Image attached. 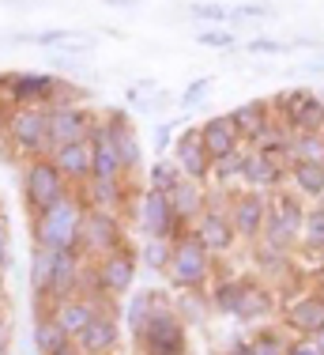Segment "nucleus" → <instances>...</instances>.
Listing matches in <instances>:
<instances>
[{
	"label": "nucleus",
	"mask_w": 324,
	"mask_h": 355,
	"mask_svg": "<svg viewBox=\"0 0 324 355\" xmlns=\"http://www.w3.org/2000/svg\"><path fill=\"white\" fill-rule=\"evenodd\" d=\"M305 208L309 205H305L294 189H287V185L276 193H268V223H264L260 242L268 250H279V253H298V246H302Z\"/></svg>",
	"instance_id": "2"
},
{
	"label": "nucleus",
	"mask_w": 324,
	"mask_h": 355,
	"mask_svg": "<svg viewBox=\"0 0 324 355\" xmlns=\"http://www.w3.org/2000/svg\"><path fill=\"white\" fill-rule=\"evenodd\" d=\"M49 159L57 163V171L64 174V182L72 189H83V185L95 178V155H91V140L83 144H64V148L49 151Z\"/></svg>",
	"instance_id": "20"
},
{
	"label": "nucleus",
	"mask_w": 324,
	"mask_h": 355,
	"mask_svg": "<svg viewBox=\"0 0 324 355\" xmlns=\"http://www.w3.org/2000/svg\"><path fill=\"white\" fill-rule=\"evenodd\" d=\"M68 340H72V336L64 333L61 321H57L53 314H49V318H34V352H38V355H57Z\"/></svg>",
	"instance_id": "31"
},
{
	"label": "nucleus",
	"mask_w": 324,
	"mask_h": 355,
	"mask_svg": "<svg viewBox=\"0 0 324 355\" xmlns=\"http://www.w3.org/2000/svg\"><path fill=\"white\" fill-rule=\"evenodd\" d=\"M140 355H189V325L177 318L174 302L151 314V321L132 336Z\"/></svg>",
	"instance_id": "6"
},
{
	"label": "nucleus",
	"mask_w": 324,
	"mask_h": 355,
	"mask_svg": "<svg viewBox=\"0 0 324 355\" xmlns=\"http://www.w3.org/2000/svg\"><path fill=\"white\" fill-rule=\"evenodd\" d=\"M80 197L87 208H106V212H125V208H129L132 212L136 189L129 185V178H125V182H87L80 189Z\"/></svg>",
	"instance_id": "22"
},
{
	"label": "nucleus",
	"mask_w": 324,
	"mask_h": 355,
	"mask_svg": "<svg viewBox=\"0 0 324 355\" xmlns=\"http://www.w3.org/2000/svg\"><path fill=\"white\" fill-rule=\"evenodd\" d=\"M230 121L237 125V132H242L245 144H253L271 121H276L271 98H245V103H237L234 110H230Z\"/></svg>",
	"instance_id": "23"
},
{
	"label": "nucleus",
	"mask_w": 324,
	"mask_h": 355,
	"mask_svg": "<svg viewBox=\"0 0 324 355\" xmlns=\"http://www.w3.org/2000/svg\"><path fill=\"white\" fill-rule=\"evenodd\" d=\"M291 49H313V53H324V42L313 38V35H298V38L291 42Z\"/></svg>",
	"instance_id": "48"
},
{
	"label": "nucleus",
	"mask_w": 324,
	"mask_h": 355,
	"mask_svg": "<svg viewBox=\"0 0 324 355\" xmlns=\"http://www.w3.org/2000/svg\"><path fill=\"white\" fill-rule=\"evenodd\" d=\"M283 325L291 336H317L324 329V291H309L302 287L298 295L283 302Z\"/></svg>",
	"instance_id": "16"
},
{
	"label": "nucleus",
	"mask_w": 324,
	"mask_h": 355,
	"mask_svg": "<svg viewBox=\"0 0 324 355\" xmlns=\"http://www.w3.org/2000/svg\"><path fill=\"white\" fill-rule=\"evenodd\" d=\"M91 155H95V178L91 182H125V166L117 155V129L109 121V114L98 117L95 132H91Z\"/></svg>",
	"instance_id": "17"
},
{
	"label": "nucleus",
	"mask_w": 324,
	"mask_h": 355,
	"mask_svg": "<svg viewBox=\"0 0 324 355\" xmlns=\"http://www.w3.org/2000/svg\"><path fill=\"white\" fill-rule=\"evenodd\" d=\"M0 125H4V137L15 155H49V106H12Z\"/></svg>",
	"instance_id": "4"
},
{
	"label": "nucleus",
	"mask_w": 324,
	"mask_h": 355,
	"mask_svg": "<svg viewBox=\"0 0 324 355\" xmlns=\"http://www.w3.org/2000/svg\"><path fill=\"white\" fill-rule=\"evenodd\" d=\"M189 231L204 242V250H208L211 257H226V253L237 246V234H234V223H230V216H226V205H208L192 219Z\"/></svg>",
	"instance_id": "14"
},
{
	"label": "nucleus",
	"mask_w": 324,
	"mask_h": 355,
	"mask_svg": "<svg viewBox=\"0 0 324 355\" xmlns=\"http://www.w3.org/2000/svg\"><path fill=\"white\" fill-rule=\"evenodd\" d=\"M287 171L291 159L287 155H268V151H253L245 155L242 166V189H257V193H276L287 185Z\"/></svg>",
	"instance_id": "15"
},
{
	"label": "nucleus",
	"mask_w": 324,
	"mask_h": 355,
	"mask_svg": "<svg viewBox=\"0 0 324 355\" xmlns=\"http://www.w3.org/2000/svg\"><path fill=\"white\" fill-rule=\"evenodd\" d=\"M12 336H15L12 318H8V314H0V355H8V352H12Z\"/></svg>",
	"instance_id": "47"
},
{
	"label": "nucleus",
	"mask_w": 324,
	"mask_h": 355,
	"mask_svg": "<svg viewBox=\"0 0 324 355\" xmlns=\"http://www.w3.org/2000/svg\"><path fill=\"white\" fill-rule=\"evenodd\" d=\"M170 299H162V291H140V295H129V306H125V325H129V333L136 336L143 325L151 321L155 310H162Z\"/></svg>",
	"instance_id": "29"
},
{
	"label": "nucleus",
	"mask_w": 324,
	"mask_h": 355,
	"mask_svg": "<svg viewBox=\"0 0 324 355\" xmlns=\"http://www.w3.org/2000/svg\"><path fill=\"white\" fill-rule=\"evenodd\" d=\"M53 83H57V76L34 72V69L0 72V103H12V106H49Z\"/></svg>",
	"instance_id": "12"
},
{
	"label": "nucleus",
	"mask_w": 324,
	"mask_h": 355,
	"mask_svg": "<svg viewBox=\"0 0 324 355\" xmlns=\"http://www.w3.org/2000/svg\"><path fill=\"white\" fill-rule=\"evenodd\" d=\"M117 344H121V321H117L114 302H106V306L83 325V333L75 336V348L83 355H109Z\"/></svg>",
	"instance_id": "18"
},
{
	"label": "nucleus",
	"mask_w": 324,
	"mask_h": 355,
	"mask_svg": "<svg viewBox=\"0 0 324 355\" xmlns=\"http://www.w3.org/2000/svg\"><path fill=\"white\" fill-rule=\"evenodd\" d=\"M136 268H140V253L132 246H121V250L106 253V257H98V265H95L98 299H109V302L125 299L136 284Z\"/></svg>",
	"instance_id": "10"
},
{
	"label": "nucleus",
	"mask_w": 324,
	"mask_h": 355,
	"mask_svg": "<svg viewBox=\"0 0 324 355\" xmlns=\"http://www.w3.org/2000/svg\"><path fill=\"white\" fill-rule=\"evenodd\" d=\"M211 87H215V80H211V76H196L192 83H185L181 95H177V106H181V110L204 106V103H208V95H211Z\"/></svg>",
	"instance_id": "41"
},
{
	"label": "nucleus",
	"mask_w": 324,
	"mask_h": 355,
	"mask_svg": "<svg viewBox=\"0 0 324 355\" xmlns=\"http://www.w3.org/2000/svg\"><path fill=\"white\" fill-rule=\"evenodd\" d=\"M132 219L140 227L143 239H181L185 227L181 219L174 216V205H170V193H159V189H140L132 200Z\"/></svg>",
	"instance_id": "7"
},
{
	"label": "nucleus",
	"mask_w": 324,
	"mask_h": 355,
	"mask_svg": "<svg viewBox=\"0 0 324 355\" xmlns=\"http://www.w3.org/2000/svg\"><path fill=\"white\" fill-rule=\"evenodd\" d=\"M245 344H249L253 355H287V348H291V336H287L283 329L260 325V329H253V333L245 336Z\"/></svg>",
	"instance_id": "34"
},
{
	"label": "nucleus",
	"mask_w": 324,
	"mask_h": 355,
	"mask_svg": "<svg viewBox=\"0 0 324 355\" xmlns=\"http://www.w3.org/2000/svg\"><path fill=\"white\" fill-rule=\"evenodd\" d=\"M223 355H253V352H249V344H245V340H234Z\"/></svg>",
	"instance_id": "49"
},
{
	"label": "nucleus",
	"mask_w": 324,
	"mask_h": 355,
	"mask_svg": "<svg viewBox=\"0 0 324 355\" xmlns=\"http://www.w3.org/2000/svg\"><path fill=\"white\" fill-rule=\"evenodd\" d=\"M174 310H177V318L185 321V325H204L215 310H211V299H208V291H181L174 299Z\"/></svg>",
	"instance_id": "33"
},
{
	"label": "nucleus",
	"mask_w": 324,
	"mask_h": 355,
	"mask_svg": "<svg viewBox=\"0 0 324 355\" xmlns=\"http://www.w3.org/2000/svg\"><path fill=\"white\" fill-rule=\"evenodd\" d=\"M298 250H309V253H324V200L321 205L305 208V223H302V246Z\"/></svg>",
	"instance_id": "37"
},
{
	"label": "nucleus",
	"mask_w": 324,
	"mask_h": 355,
	"mask_svg": "<svg viewBox=\"0 0 324 355\" xmlns=\"http://www.w3.org/2000/svg\"><path fill=\"white\" fill-rule=\"evenodd\" d=\"M106 114L117 129V155H121V166H125V174L132 178L143 166V140H140V132L132 129V117L125 114V110H106Z\"/></svg>",
	"instance_id": "24"
},
{
	"label": "nucleus",
	"mask_w": 324,
	"mask_h": 355,
	"mask_svg": "<svg viewBox=\"0 0 324 355\" xmlns=\"http://www.w3.org/2000/svg\"><path fill=\"white\" fill-rule=\"evenodd\" d=\"M211 272H215V257L204 250V242L196 239L192 231H185L181 239H174V257H170L166 280L177 287V291H204L211 284Z\"/></svg>",
	"instance_id": "3"
},
{
	"label": "nucleus",
	"mask_w": 324,
	"mask_h": 355,
	"mask_svg": "<svg viewBox=\"0 0 324 355\" xmlns=\"http://www.w3.org/2000/svg\"><path fill=\"white\" fill-rule=\"evenodd\" d=\"M170 205H174V216L181 219V227L189 231L192 219L208 208V185L204 182H192V178H181V182L170 189Z\"/></svg>",
	"instance_id": "25"
},
{
	"label": "nucleus",
	"mask_w": 324,
	"mask_h": 355,
	"mask_svg": "<svg viewBox=\"0 0 324 355\" xmlns=\"http://www.w3.org/2000/svg\"><path fill=\"white\" fill-rule=\"evenodd\" d=\"M106 302H109V299H91V295H75V299H68V302H61V306L53 310V318L61 321V329L75 340V336L83 333V325H87V321L95 318L98 310L106 306Z\"/></svg>",
	"instance_id": "27"
},
{
	"label": "nucleus",
	"mask_w": 324,
	"mask_h": 355,
	"mask_svg": "<svg viewBox=\"0 0 324 355\" xmlns=\"http://www.w3.org/2000/svg\"><path fill=\"white\" fill-rule=\"evenodd\" d=\"M170 159L177 163V171L185 178H192V182H211V155L208 148H204L200 140V125H185V129H177L174 137V148H170Z\"/></svg>",
	"instance_id": "13"
},
{
	"label": "nucleus",
	"mask_w": 324,
	"mask_h": 355,
	"mask_svg": "<svg viewBox=\"0 0 324 355\" xmlns=\"http://www.w3.org/2000/svg\"><path fill=\"white\" fill-rule=\"evenodd\" d=\"M287 155H291V163H302V159L324 163V132H294Z\"/></svg>",
	"instance_id": "39"
},
{
	"label": "nucleus",
	"mask_w": 324,
	"mask_h": 355,
	"mask_svg": "<svg viewBox=\"0 0 324 355\" xmlns=\"http://www.w3.org/2000/svg\"><path fill=\"white\" fill-rule=\"evenodd\" d=\"M189 15L196 23H211V27H230V8L215 4V0H204V4H189Z\"/></svg>",
	"instance_id": "42"
},
{
	"label": "nucleus",
	"mask_w": 324,
	"mask_h": 355,
	"mask_svg": "<svg viewBox=\"0 0 324 355\" xmlns=\"http://www.w3.org/2000/svg\"><path fill=\"white\" fill-rule=\"evenodd\" d=\"M174 137H177L174 125L159 121V125H155V151H170V148H174Z\"/></svg>",
	"instance_id": "46"
},
{
	"label": "nucleus",
	"mask_w": 324,
	"mask_h": 355,
	"mask_svg": "<svg viewBox=\"0 0 324 355\" xmlns=\"http://www.w3.org/2000/svg\"><path fill=\"white\" fill-rule=\"evenodd\" d=\"M287 189H294L305 205H321L324 200V163H313V159L291 163V171H287Z\"/></svg>",
	"instance_id": "26"
},
{
	"label": "nucleus",
	"mask_w": 324,
	"mask_h": 355,
	"mask_svg": "<svg viewBox=\"0 0 324 355\" xmlns=\"http://www.w3.org/2000/svg\"><path fill=\"white\" fill-rule=\"evenodd\" d=\"M4 117H8V110H0V121H4Z\"/></svg>",
	"instance_id": "53"
},
{
	"label": "nucleus",
	"mask_w": 324,
	"mask_h": 355,
	"mask_svg": "<svg viewBox=\"0 0 324 355\" xmlns=\"http://www.w3.org/2000/svg\"><path fill=\"white\" fill-rule=\"evenodd\" d=\"M245 155H249V148H237L230 151V155L215 159L211 163V189H223V193H234L242 189V166H245Z\"/></svg>",
	"instance_id": "28"
},
{
	"label": "nucleus",
	"mask_w": 324,
	"mask_h": 355,
	"mask_svg": "<svg viewBox=\"0 0 324 355\" xmlns=\"http://www.w3.org/2000/svg\"><path fill=\"white\" fill-rule=\"evenodd\" d=\"M102 4H109V8H140L143 0H102Z\"/></svg>",
	"instance_id": "50"
},
{
	"label": "nucleus",
	"mask_w": 324,
	"mask_h": 355,
	"mask_svg": "<svg viewBox=\"0 0 324 355\" xmlns=\"http://www.w3.org/2000/svg\"><path fill=\"white\" fill-rule=\"evenodd\" d=\"M83 205L80 189H72L64 200H57L49 212L30 216V239L38 250L49 253H64V250H80V231H83Z\"/></svg>",
	"instance_id": "1"
},
{
	"label": "nucleus",
	"mask_w": 324,
	"mask_h": 355,
	"mask_svg": "<svg viewBox=\"0 0 324 355\" xmlns=\"http://www.w3.org/2000/svg\"><path fill=\"white\" fill-rule=\"evenodd\" d=\"M276 8L264 4V0H249V4H234L230 8V31L242 27V23H257V19H271Z\"/></svg>",
	"instance_id": "40"
},
{
	"label": "nucleus",
	"mask_w": 324,
	"mask_h": 355,
	"mask_svg": "<svg viewBox=\"0 0 324 355\" xmlns=\"http://www.w3.org/2000/svg\"><path fill=\"white\" fill-rule=\"evenodd\" d=\"M313 340H317V344H321V352H324V329H321V333H317V336H313Z\"/></svg>",
	"instance_id": "52"
},
{
	"label": "nucleus",
	"mask_w": 324,
	"mask_h": 355,
	"mask_svg": "<svg viewBox=\"0 0 324 355\" xmlns=\"http://www.w3.org/2000/svg\"><path fill=\"white\" fill-rule=\"evenodd\" d=\"M181 171H177V163L170 155H162L155 159V163L147 166V178H143V189H159V193H170L177 182H181Z\"/></svg>",
	"instance_id": "36"
},
{
	"label": "nucleus",
	"mask_w": 324,
	"mask_h": 355,
	"mask_svg": "<svg viewBox=\"0 0 324 355\" xmlns=\"http://www.w3.org/2000/svg\"><path fill=\"white\" fill-rule=\"evenodd\" d=\"M279 306V291L260 280H253V276H245L242 280V295H237V310H234V321H242V325H260V321H268L276 314Z\"/></svg>",
	"instance_id": "19"
},
{
	"label": "nucleus",
	"mask_w": 324,
	"mask_h": 355,
	"mask_svg": "<svg viewBox=\"0 0 324 355\" xmlns=\"http://www.w3.org/2000/svg\"><path fill=\"white\" fill-rule=\"evenodd\" d=\"M136 253H140V265L143 268H151V272H166L170 257H174V242H170V239H143V246Z\"/></svg>",
	"instance_id": "38"
},
{
	"label": "nucleus",
	"mask_w": 324,
	"mask_h": 355,
	"mask_svg": "<svg viewBox=\"0 0 324 355\" xmlns=\"http://www.w3.org/2000/svg\"><path fill=\"white\" fill-rule=\"evenodd\" d=\"M200 140H204V148H208L211 163L223 159V155H230V151H237V148H249V144L242 140V132H237V125L230 121V114L204 117V121H200Z\"/></svg>",
	"instance_id": "21"
},
{
	"label": "nucleus",
	"mask_w": 324,
	"mask_h": 355,
	"mask_svg": "<svg viewBox=\"0 0 324 355\" xmlns=\"http://www.w3.org/2000/svg\"><path fill=\"white\" fill-rule=\"evenodd\" d=\"M57 355H83V352H80V348H75V340H68V344H64V348H61V352H57Z\"/></svg>",
	"instance_id": "51"
},
{
	"label": "nucleus",
	"mask_w": 324,
	"mask_h": 355,
	"mask_svg": "<svg viewBox=\"0 0 324 355\" xmlns=\"http://www.w3.org/2000/svg\"><path fill=\"white\" fill-rule=\"evenodd\" d=\"M287 355H324V352H321V344L313 340V336H291Z\"/></svg>",
	"instance_id": "45"
},
{
	"label": "nucleus",
	"mask_w": 324,
	"mask_h": 355,
	"mask_svg": "<svg viewBox=\"0 0 324 355\" xmlns=\"http://www.w3.org/2000/svg\"><path fill=\"white\" fill-rule=\"evenodd\" d=\"M129 246V223L121 212H106V208H87L83 212V231H80V250L106 257V253Z\"/></svg>",
	"instance_id": "8"
},
{
	"label": "nucleus",
	"mask_w": 324,
	"mask_h": 355,
	"mask_svg": "<svg viewBox=\"0 0 324 355\" xmlns=\"http://www.w3.org/2000/svg\"><path fill=\"white\" fill-rule=\"evenodd\" d=\"M226 216H230V223H234L237 242L257 246L260 234H264V223H268V193L234 189V193H230V200H226Z\"/></svg>",
	"instance_id": "9"
},
{
	"label": "nucleus",
	"mask_w": 324,
	"mask_h": 355,
	"mask_svg": "<svg viewBox=\"0 0 324 355\" xmlns=\"http://www.w3.org/2000/svg\"><path fill=\"white\" fill-rule=\"evenodd\" d=\"M53 257L57 253H49V250H38V246L30 250V291H34V299H46L49 280H53Z\"/></svg>",
	"instance_id": "35"
},
{
	"label": "nucleus",
	"mask_w": 324,
	"mask_h": 355,
	"mask_svg": "<svg viewBox=\"0 0 324 355\" xmlns=\"http://www.w3.org/2000/svg\"><path fill=\"white\" fill-rule=\"evenodd\" d=\"M242 49H245L249 57H283V53H291V42H279V38L257 35V38H249V42H245Z\"/></svg>",
	"instance_id": "44"
},
{
	"label": "nucleus",
	"mask_w": 324,
	"mask_h": 355,
	"mask_svg": "<svg viewBox=\"0 0 324 355\" xmlns=\"http://www.w3.org/2000/svg\"><path fill=\"white\" fill-rule=\"evenodd\" d=\"M68 193H72V185L64 182V174L57 171V163L49 155H38V159L23 163V205H27L30 216L49 212Z\"/></svg>",
	"instance_id": "5"
},
{
	"label": "nucleus",
	"mask_w": 324,
	"mask_h": 355,
	"mask_svg": "<svg viewBox=\"0 0 324 355\" xmlns=\"http://www.w3.org/2000/svg\"><path fill=\"white\" fill-rule=\"evenodd\" d=\"M313 98H317V91H313V87H305V83H298V87H283V91H276V95H271V110H276V117H279V121H287V125H291L294 117H298L305 106L313 103Z\"/></svg>",
	"instance_id": "30"
},
{
	"label": "nucleus",
	"mask_w": 324,
	"mask_h": 355,
	"mask_svg": "<svg viewBox=\"0 0 324 355\" xmlns=\"http://www.w3.org/2000/svg\"><path fill=\"white\" fill-rule=\"evenodd\" d=\"M95 106L91 103H80V106H49V151L64 148V144H83L91 140L98 125Z\"/></svg>",
	"instance_id": "11"
},
{
	"label": "nucleus",
	"mask_w": 324,
	"mask_h": 355,
	"mask_svg": "<svg viewBox=\"0 0 324 355\" xmlns=\"http://www.w3.org/2000/svg\"><path fill=\"white\" fill-rule=\"evenodd\" d=\"M242 280H245V276H219V280L211 284L208 299H211V310H215V314L234 318V310H237V295H242Z\"/></svg>",
	"instance_id": "32"
},
{
	"label": "nucleus",
	"mask_w": 324,
	"mask_h": 355,
	"mask_svg": "<svg viewBox=\"0 0 324 355\" xmlns=\"http://www.w3.org/2000/svg\"><path fill=\"white\" fill-rule=\"evenodd\" d=\"M196 42H200L204 49H223V53H230V49H237V31H230V27H204L200 35H196Z\"/></svg>",
	"instance_id": "43"
}]
</instances>
